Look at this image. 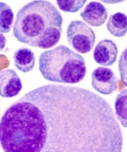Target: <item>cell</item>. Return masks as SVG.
I'll return each mask as SVG.
<instances>
[{"label":"cell","instance_id":"7a4b0ae2","mask_svg":"<svg viewBox=\"0 0 127 152\" xmlns=\"http://www.w3.org/2000/svg\"><path fill=\"white\" fill-rule=\"evenodd\" d=\"M63 17L47 1H34L20 9L13 27V35L20 43L33 47L49 49L59 42Z\"/></svg>","mask_w":127,"mask_h":152},{"label":"cell","instance_id":"3957f363","mask_svg":"<svg viewBox=\"0 0 127 152\" xmlns=\"http://www.w3.org/2000/svg\"><path fill=\"white\" fill-rule=\"evenodd\" d=\"M39 69L46 80L64 84H77L86 74L83 57L63 45L42 53Z\"/></svg>","mask_w":127,"mask_h":152},{"label":"cell","instance_id":"8fae6325","mask_svg":"<svg viewBox=\"0 0 127 152\" xmlns=\"http://www.w3.org/2000/svg\"><path fill=\"white\" fill-rule=\"evenodd\" d=\"M115 115L124 128H127V90L122 91L115 99Z\"/></svg>","mask_w":127,"mask_h":152},{"label":"cell","instance_id":"7c38bea8","mask_svg":"<svg viewBox=\"0 0 127 152\" xmlns=\"http://www.w3.org/2000/svg\"><path fill=\"white\" fill-rule=\"evenodd\" d=\"M14 20V14L8 4L0 2V33L10 31Z\"/></svg>","mask_w":127,"mask_h":152},{"label":"cell","instance_id":"ba28073f","mask_svg":"<svg viewBox=\"0 0 127 152\" xmlns=\"http://www.w3.org/2000/svg\"><path fill=\"white\" fill-rule=\"evenodd\" d=\"M80 16L88 24L93 27H99L102 26L107 20V11L103 4L92 1L81 12Z\"/></svg>","mask_w":127,"mask_h":152},{"label":"cell","instance_id":"5bb4252c","mask_svg":"<svg viewBox=\"0 0 127 152\" xmlns=\"http://www.w3.org/2000/svg\"><path fill=\"white\" fill-rule=\"evenodd\" d=\"M118 69L121 79L127 87V48L123 50L120 55Z\"/></svg>","mask_w":127,"mask_h":152},{"label":"cell","instance_id":"30bf717a","mask_svg":"<svg viewBox=\"0 0 127 152\" xmlns=\"http://www.w3.org/2000/svg\"><path fill=\"white\" fill-rule=\"evenodd\" d=\"M107 28L112 35L116 37H123L127 32V16L117 12L109 17Z\"/></svg>","mask_w":127,"mask_h":152},{"label":"cell","instance_id":"5b68a950","mask_svg":"<svg viewBox=\"0 0 127 152\" xmlns=\"http://www.w3.org/2000/svg\"><path fill=\"white\" fill-rule=\"evenodd\" d=\"M91 85L95 90L103 95H110L117 88L118 79L111 69L99 67L92 72Z\"/></svg>","mask_w":127,"mask_h":152},{"label":"cell","instance_id":"8992f818","mask_svg":"<svg viewBox=\"0 0 127 152\" xmlns=\"http://www.w3.org/2000/svg\"><path fill=\"white\" fill-rule=\"evenodd\" d=\"M23 88L22 81L16 72L7 69L0 72V96L11 98L18 95Z\"/></svg>","mask_w":127,"mask_h":152},{"label":"cell","instance_id":"9a60e30c","mask_svg":"<svg viewBox=\"0 0 127 152\" xmlns=\"http://www.w3.org/2000/svg\"><path fill=\"white\" fill-rule=\"evenodd\" d=\"M9 65V61L7 58L4 54L0 55V70L8 67Z\"/></svg>","mask_w":127,"mask_h":152},{"label":"cell","instance_id":"6da1fadb","mask_svg":"<svg viewBox=\"0 0 127 152\" xmlns=\"http://www.w3.org/2000/svg\"><path fill=\"white\" fill-rule=\"evenodd\" d=\"M4 152H122L107 102L84 88L48 84L26 94L0 120Z\"/></svg>","mask_w":127,"mask_h":152},{"label":"cell","instance_id":"4fadbf2b","mask_svg":"<svg viewBox=\"0 0 127 152\" xmlns=\"http://www.w3.org/2000/svg\"><path fill=\"white\" fill-rule=\"evenodd\" d=\"M86 1H65L58 0L56 4L60 9L66 12L75 13L79 11L85 4Z\"/></svg>","mask_w":127,"mask_h":152},{"label":"cell","instance_id":"52a82bcc","mask_svg":"<svg viewBox=\"0 0 127 152\" xmlns=\"http://www.w3.org/2000/svg\"><path fill=\"white\" fill-rule=\"evenodd\" d=\"M118 49L111 40L104 39L99 42L93 52V59L97 64L111 66L116 61Z\"/></svg>","mask_w":127,"mask_h":152},{"label":"cell","instance_id":"9c48e42d","mask_svg":"<svg viewBox=\"0 0 127 152\" xmlns=\"http://www.w3.org/2000/svg\"><path fill=\"white\" fill-rule=\"evenodd\" d=\"M13 60L15 66L17 69L24 73L32 71L36 62L34 53L27 48H20L16 50L13 56Z\"/></svg>","mask_w":127,"mask_h":152},{"label":"cell","instance_id":"277c9868","mask_svg":"<svg viewBox=\"0 0 127 152\" xmlns=\"http://www.w3.org/2000/svg\"><path fill=\"white\" fill-rule=\"evenodd\" d=\"M66 37L68 43L77 52H90L95 43L94 31L81 20H73L68 26Z\"/></svg>","mask_w":127,"mask_h":152},{"label":"cell","instance_id":"2e32d148","mask_svg":"<svg viewBox=\"0 0 127 152\" xmlns=\"http://www.w3.org/2000/svg\"><path fill=\"white\" fill-rule=\"evenodd\" d=\"M6 44V37L2 33H0V51L3 50Z\"/></svg>","mask_w":127,"mask_h":152}]
</instances>
